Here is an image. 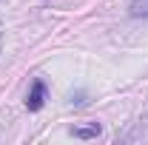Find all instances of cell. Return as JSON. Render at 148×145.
<instances>
[{"label": "cell", "instance_id": "obj_1", "mask_svg": "<svg viewBox=\"0 0 148 145\" xmlns=\"http://www.w3.org/2000/svg\"><path fill=\"white\" fill-rule=\"evenodd\" d=\"M43 100H46V83H43V80H34L32 94H29V100H26V108L29 111H40L43 108Z\"/></svg>", "mask_w": 148, "mask_h": 145}, {"label": "cell", "instance_id": "obj_2", "mask_svg": "<svg viewBox=\"0 0 148 145\" xmlns=\"http://www.w3.org/2000/svg\"><path fill=\"white\" fill-rule=\"evenodd\" d=\"M71 134H74V137H80V140H91V137H97V134H100V125H97V122H91V125L74 128Z\"/></svg>", "mask_w": 148, "mask_h": 145}, {"label": "cell", "instance_id": "obj_3", "mask_svg": "<svg viewBox=\"0 0 148 145\" xmlns=\"http://www.w3.org/2000/svg\"><path fill=\"white\" fill-rule=\"evenodd\" d=\"M131 14L134 17H148V0H131Z\"/></svg>", "mask_w": 148, "mask_h": 145}]
</instances>
